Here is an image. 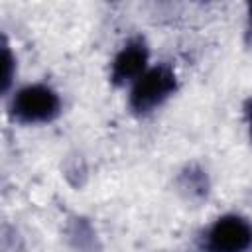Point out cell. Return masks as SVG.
<instances>
[{"mask_svg":"<svg viewBox=\"0 0 252 252\" xmlns=\"http://www.w3.org/2000/svg\"><path fill=\"white\" fill-rule=\"evenodd\" d=\"M244 39H246V45L252 47V2L248 4V12H246V32H244Z\"/></svg>","mask_w":252,"mask_h":252,"instance_id":"obj_8","label":"cell"},{"mask_svg":"<svg viewBox=\"0 0 252 252\" xmlns=\"http://www.w3.org/2000/svg\"><path fill=\"white\" fill-rule=\"evenodd\" d=\"M148 59H150V51L142 37H134L126 41L110 63V81L116 87H122L126 83H136L148 71Z\"/></svg>","mask_w":252,"mask_h":252,"instance_id":"obj_4","label":"cell"},{"mask_svg":"<svg viewBox=\"0 0 252 252\" xmlns=\"http://www.w3.org/2000/svg\"><path fill=\"white\" fill-rule=\"evenodd\" d=\"M252 248V224L238 215L219 217L207 230L205 252H248Z\"/></svg>","mask_w":252,"mask_h":252,"instance_id":"obj_3","label":"cell"},{"mask_svg":"<svg viewBox=\"0 0 252 252\" xmlns=\"http://www.w3.org/2000/svg\"><path fill=\"white\" fill-rule=\"evenodd\" d=\"M59 94L41 83L22 87L10 100V116L20 124H45L59 116Z\"/></svg>","mask_w":252,"mask_h":252,"instance_id":"obj_1","label":"cell"},{"mask_svg":"<svg viewBox=\"0 0 252 252\" xmlns=\"http://www.w3.org/2000/svg\"><path fill=\"white\" fill-rule=\"evenodd\" d=\"M2 65H4V73H2V91L6 93L10 89V83L14 79V55L8 47V43H4V49H2Z\"/></svg>","mask_w":252,"mask_h":252,"instance_id":"obj_7","label":"cell"},{"mask_svg":"<svg viewBox=\"0 0 252 252\" xmlns=\"http://www.w3.org/2000/svg\"><path fill=\"white\" fill-rule=\"evenodd\" d=\"M244 118H246V126H248V136L252 140V98H248L244 102Z\"/></svg>","mask_w":252,"mask_h":252,"instance_id":"obj_9","label":"cell"},{"mask_svg":"<svg viewBox=\"0 0 252 252\" xmlns=\"http://www.w3.org/2000/svg\"><path fill=\"white\" fill-rule=\"evenodd\" d=\"M179 191L187 197V199H201L207 195L209 191V183H207V175L203 169L195 167V165H189L181 171L179 179Z\"/></svg>","mask_w":252,"mask_h":252,"instance_id":"obj_5","label":"cell"},{"mask_svg":"<svg viewBox=\"0 0 252 252\" xmlns=\"http://www.w3.org/2000/svg\"><path fill=\"white\" fill-rule=\"evenodd\" d=\"M69 240L77 252H94L96 248V234L93 226L85 219H75L69 226Z\"/></svg>","mask_w":252,"mask_h":252,"instance_id":"obj_6","label":"cell"},{"mask_svg":"<svg viewBox=\"0 0 252 252\" xmlns=\"http://www.w3.org/2000/svg\"><path fill=\"white\" fill-rule=\"evenodd\" d=\"M177 91V77L169 65L150 67L136 83H132V91L128 96V104L136 114H150L158 106H161L173 93Z\"/></svg>","mask_w":252,"mask_h":252,"instance_id":"obj_2","label":"cell"}]
</instances>
